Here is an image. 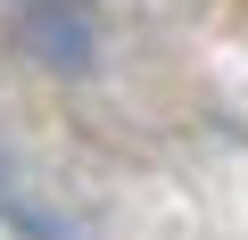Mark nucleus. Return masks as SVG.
<instances>
[{
    "instance_id": "f03ea898",
    "label": "nucleus",
    "mask_w": 248,
    "mask_h": 240,
    "mask_svg": "<svg viewBox=\"0 0 248 240\" xmlns=\"http://www.w3.org/2000/svg\"><path fill=\"white\" fill-rule=\"evenodd\" d=\"M9 224H17L25 240H91L75 215H50V207H17V199H9Z\"/></svg>"
},
{
    "instance_id": "f257e3e1",
    "label": "nucleus",
    "mask_w": 248,
    "mask_h": 240,
    "mask_svg": "<svg viewBox=\"0 0 248 240\" xmlns=\"http://www.w3.org/2000/svg\"><path fill=\"white\" fill-rule=\"evenodd\" d=\"M17 42L50 75H91V58H99L91 0H17Z\"/></svg>"
},
{
    "instance_id": "7ed1b4c3",
    "label": "nucleus",
    "mask_w": 248,
    "mask_h": 240,
    "mask_svg": "<svg viewBox=\"0 0 248 240\" xmlns=\"http://www.w3.org/2000/svg\"><path fill=\"white\" fill-rule=\"evenodd\" d=\"M0 191H9V158H0Z\"/></svg>"
}]
</instances>
